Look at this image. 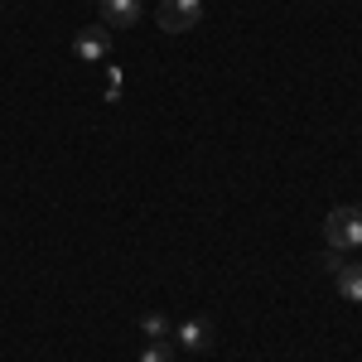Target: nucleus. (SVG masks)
I'll list each match as a JSON object with an SVG mask.
<instances>
[{
    "instance_id": "nucleus-1",
    "label": "nucleus",
    "mask_w": 362,
    "mask_h": 362,
    "mask_svg": "<svg viewBox=\"0 0 362 362\" xmlns=\"http://www.w3.org/2000/svg\"><path fill=\"white\" fill-rule=\"evenodd\" d=\"M324 242H329V251H358L362 247V208H353V203L334 208L324 218Z\"/></svg>"
},
{
    "instance_id": "nucleus-2",
    "label": "nucleus",
    "mask_w": 362,
    "mask_h": 362,
    "mask_svg": "<svg viewBox=\"0 0 362 362\" xmlns=\"http://www.w3.org/2000/svg\"><path fill=\"white\" fill-rule=\"evenodd\" d=\"M203 20V0H160V29L165 34H189Z\"/></svg>"
},
{
    "instance_id": "nucleus-3",
    "label": "nucleus",
    "mask_w": 362,
    "mask_h": 362,
    "mask_svg": "<svg viewBox=\"0 0 362 362\" xmlns=\"http://www.w3.org/2000/svg\"><path fill=\"white\" fill-rule=\"evenodd\" d=\"M73 54L83 58V63H102V58L112 54V29H107V25H87V29H78V39H73Z\"/></svg>"
},
{
    "instance_id": "nucleus-4",
    "label": "nucleus",
    "mask_w": 362,
    "mask_h": 362,
    "mask_svg": "<svg viewBox=\"0 0 362 362\" xmlns=\"http://www.w3.org/2000/svg\"><path fill=\"white\" fill-rule=\"evenodd\" d=\"M174 343L189 348V353H208V348H213V324H208V319H184V324L174 329Z\"/></svg>"
},
{
    "instance_id": "nucleus-5",
    "label": "nucleus",
    "mask_w": 362,
    "mask_h": 362,
    "mask_svg": "<svg viewBox=\"0 0 362 362\" xmlns=\"http://www.w3.org/2000/svg\"><path fill=\"white\" fill-rule=\"evenodd\" d=\"M97 5H102L107 29H131V25H140V15H145L140 0H97Z\"/></svg>"
},
{
    "instance_id": "nucleus-6",
    "label": "nucleus",
    "mask_w": 362,
    "mask_h": 362,
    "mask_svg": "<svg viewBox=\"0 0 362 362\" xmlns=\"http://www.w3.org/2000/svg\"><path fill=\"white\" fill-rule=\"evenodd\" d=\"M334 280H338V295L348 305H362V261H343V271Z\"/></svg>"
},
{
    "instance_id": "nucleus-7",
    "label": "nucleus",
    "mask_w": 362,
    "mask_h": 362,
    "mask_svg": "<svg viewBox=\"0 0 362 362\" xmlns=\"http://www.w3.org/2000/svg\"><path fill=\"white\" fill-rule=\"evenodd\" d=\"M140 329H145L150 343H169V338H174V324H169L165 314H145V319H140Z\"/></svg>"
},
{
    "instance_id": "nucleus-8",
    "label": "nucleus",
    "mask_w": 362,
    "mask_h": 362,
    "mask_svg": "<svg viewBox=\"0 0 362 362\" xmlns=\"http://www.w3.org/2000/svg\"><path fill=\"white\" fill-rule=\"evenodd\" d=\"M140 362H174V353H169V343H145Z\"/></svg>"
},
{
    "instance_id": "nucleus-9",
    "label": "nucleus",
    "mask_w": 362,
    "mask_h": 362,
    "mask_svg": "<svg viewBox=\"0 0 362 362\" xmlns=\"http://www.w3.org/2000/svg\"><path fill=\"white\" fill-rule=\"evenodd\" d=\"M121 87H126V73L121 68H107V97H121Z\"/></svg>"
},
{
    "instance_id": "nucleus-10",
    "label": "nucleus",
    "mask_w": 362,
    "mask_h": 362,
    "mask_svg": "<svg viewBox=\"0 0 362 362\" xmlns=\"http://www.w3.org/2000/svg\"><path fill=\"white\" fill-rule=\"evenodd\" d=\"M319 266H324L329 276H338V271H343V251H324V256H319Z\"/></svg>"
}]
</instances>
